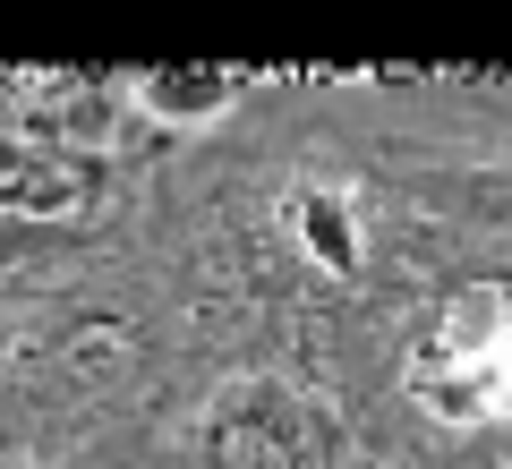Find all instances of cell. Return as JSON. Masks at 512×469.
I'll list each match as a JSON object with an SVG mask.
<instances>
[{
    "label": "cell",
    "mask_w": 512,
    "mask_h": 469,
    "mask_svg": "<svg viewBox=\"0 0 512 469\" xmlns=\"http://www.w3.org/2000/svg\"><path fill=\"white\" fill-rule=\"evenodd\" d=\"M419 401L453 427H478V418H504L512 410V325H453L436 333V350L419 359Z\"/></svg>",
    "instance_id": "6da1fadb"
}]
</instances>
